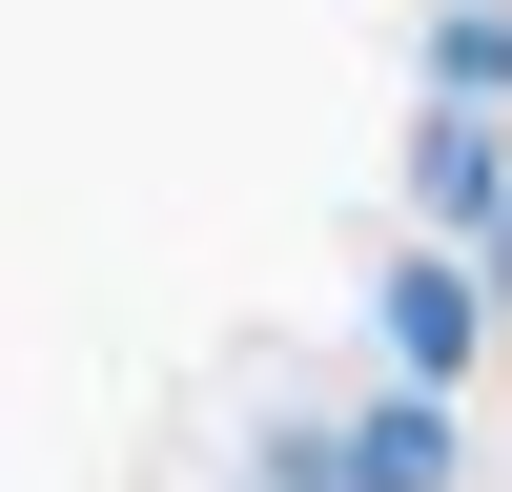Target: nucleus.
Wrapping results in <instances>:
<instances>
[{"label":"nucleus","mask_w":512,"mask_h":492,"mask_svg":"<svg viewBox=\"0 0 512 492\" xmlns=\"http://www.w3.org/2000/svg\"><path fill=\"white\" fill-rule=\"evenodd\" d=\"M369 308H390V390H451V369L492 349V267H472V246H410Z\"/></svg>","instance_id":"nucleus-1"}]
</instances>
